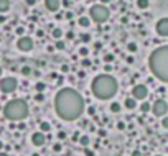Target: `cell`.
<instances>
[{
    "instance_id": "6da1fadb",
    "label": "cell",
    "mask_w": 168,
    "mask_h": 156,
    "mask_svg": "<svg viewBox=\"0 0 168 156\" xmlns=\"http://www.w3.org/2000/svg\"><path fill=\"white\" fill-rule=\"evenodd\" d=\"M54 110L59 118L73 122L79 118L84 112V99L73 87H63L54 97Z\"/></svg>"
},
{
    "instance_id": "7a4b0ae2",
    "label": "cell",
    "mask_w": 168,
    "mask_h": 156,
    "mask_svg": "<svg viewBox=\"0 0 168 156\" xmlns=\"http://www.w3.org/2000/svg\"><path fill=\"white\" fill-rule=\"evenodd\" d=\"M119 89V82L114 76H111L109 72L106 74H99L94 77L92 85H91V90L92 94L101 100H109L117 94Z\"/></svg>"
},
{
    "instance_id": "3957f363",
    "label": "cell",
    "mask_w": 168,
    "mask_h": 156,
    "mask_svg": "<svg viewBox=\"0 0 168 156\" xmlns=\"http://www.w3.org/2000/svg\"><path fill=\"white\" fill-rule=\"evenodd\" d=\"M148 66H150L152 74L161 82L168 81V46H160L152 51L148 58Z\"/></svg>"
},
{
    "instance_id": "277c9868",
    "label": "cell",
    "mask_w": 168,
    "mask_h": 156,
    "mask_svg": "<svg viewBox=\"0 0 168 156\" xmlns=\"http://www.w3.org/2000/svg\"><path fill=\"white\" fill-rule=\"evenodd\" d=\"M30 107L23 99H13L5 104L4 107V117L10 122H22L28 117Z\"/></svg>"
},
{
    "instance_id": "5b68a950",
    "label": "cell",
    "mask_w": 168,
    "mask_h": 156,
    "mask_svg": "<svg viewBox=\"0 0 168 156\" xmlns=\"http://www.w3.org/2000/svg\"><path fill=\"white\" fill-rule=\"evenodd\" d=\"M109 17H111V12L106 5L102 4H97V5H92L89 8V18L96 23H104V21H107Z\"/></svg>"
},
{
    "instance_id": "8992f818",
    "label": "cell",
    "mask_w": 168,
    "mask_h": 156,
    "mask_svg": "<svg viewBox=\"0 0 168 156\" xmlns=\"http://www.w3.org/2000/svg\"><path fill=\"white\" fill-rule=\"evenodd\" d=\"M150 112H153L155 117H165L168 112V102L165 99H157L150 107Z\"/></svg>"
},
{
    "instance_id": "52a82bcc",
    "label": "cell",
    "mask_w": 168,
    "mask_h": 156,
    "mask_svg": "<svg viewBox=\"0 0 168 156\" xmlns=\"http://www.w3.org/2000/svg\"><path fill=\"white\" fill-rule=\"evenodd\" d=\"M18 87V82L15 77H12V76H8V77H4L2 81H0V90H2V94H12L15 92Z\"/></svg>"
},
{
    "instance_id": "ba28073f",
    "label": "cell",
    "mask_w": 168,
    "mask_h": 156,
    "mask_svg": "<svg viewBox=\"0 0 168 156\" xmlns=\"http://www.w3.org/2000/svg\"><path fill=\"white\" fill-rule=\"evenodd\" d=\"M132 97L135 100H145L148 97V87L147 84H137L132 87Z\"/></svg>"
},
{
    "instance_id": "9c48e42d",
    "label": "cell",
    "mask_w": 168,
    "mask_h": 156,
    "mask_svg": "<svg viewBox=\"0 0 168 156\" xmlns=\"http://www.w3.org/2000/svg\"><path fill=\"white\" fill-rule=\"evenodd\" d=\"M17 48L20 51H23V53H26V51H32L33 50V39L30 38V36H20L17 41Z\"/></svg>"
},
{
    "instance_id": "30bf717a",
    "label": "cell",
    "mask_w": 168,
    "mask_h": 156,
    "mask_svg": "<svg viewBox=\"0 0 168 156\" xmlns=\"http://www.w3.org/2000/svg\"><path fill=\"white\" fill-rule=\"evenodd\" d=\"M155 30L160 36H168V18H160L157 21V25H155Z\"/></svg>"
},
{
    "instance_id": "8fae6325",
    "label": "cell",
    "mask_w": 168,
    "mask_h": 156,
    "mask_svg": "<svg viewBox=\"0 0 168 156\" xmlns=\"http://www.w3.org/2000/svg\"><path fill=\"white\" fill-rule=\"evenodd\" d=\"M45 141H46V136H45L43 131H35L32 135V143L35 146H43Z\"/></svg>"
},
{
    "instance_id": "7c38bea8",
    "label": "cell",
    "mask_w": 168,
    "mask_h": 156,
    "mask_svg": "<svg viewBox=\"0 0 168 156\" xmlns=\"http://www.w3.org/2000/svg\"><path fill=\"white\" fill-rule=\"evenodd\" d=\"M45 7L50 12H58L61 7V0H45Z\"/></svg>"
},
{
    "instance_id": "4fadbf2b",
    "label": "cell",
    "mask_w": 168,
    "mask_h": 156,
    "mask_svg": "<svg viewBox=\"0 0 168 156\" xmlns=\"http://www.w3.org/2000/svg\"><path fill=\"white\" fill-rule=\"evenodd\" d=\"M124 107L127 110H134L137 107V100L134 99V97H127V99H125V102H124Z\"/></svg>"
},
{
    "instance_id": "5bb4252c",
    "label": "cell",
    "mask_w": 168,
    "mask_h": 156,
    "mask_svg": "<svg viewBox=\"0 0 168 156\" xmlns=\"http://www.w3.org/2000/svg\"><path fill=\"white\" fill-rule=\"evenodd\" d=\"M78 23H79V26H82V28H87V26L91 25V18L89 17H79Z\"/></svg>"
},
{
    "instance_id": "9a60e30c",
    "label": "cell",
    "mask_w": 168,
    "mask_h": 156,
    "mask_svg": "<svg viewBox=\"0 0 168 156\" xmlns=\"http://www.w3.org/2000/svg\"><path fill=\"white\" fill-rule=\"evenodd\" d=\"M150 107H152V104H150V102L143 100L142 105H140V112H142V114H148V112H150Z\"/></svg>"
},
{
    "instance_id": "2e32d148",
    "label": "cell",
    "mask_w": 168,
    "mask_h": 156,
    "mask_svg": "<svg viewBox=\"0 0 168 156\" xmlns=\"http://www.w3.org/2000/svg\"><path fill=\"white\" fill-rule=\"evenodd\" d=\"M10 8V0H0V13H4Z\"/></svg>"
},
{
    "instance_id": "e0dca14e",
    "label": "cell",
    "mask_w": 168,
    "mask_h": 156,
    "mask_svg": "<svg viewBox=\"0 0 168 156\" xmlns=\"http://www.w3.org/2000/svg\"><path fill=\"white\" fill-rule=\"evenodd\" d=\"M148 5H150V2H148V0H137V7H139L140 10L148 8Z\"/></svg>"
},
{
    "instance_id": "ac0fdd59",
    "label": "cell",
    "mask_w": 168,
    "mask_h": 156,
    "mask_svg": "<svg viewBox=\"0 0 168 156\" xmlns=\"http://www.w3.org/2000/svg\"><path fill=\"white\" fill-rule=\"evenodd\" d=\"M120 110H122V105H120L119 102H112V104H111V112H114V114H119Z\"/></svg>"
},
{
    "instance_id": "d6986e66",
    "label": "cell",
    "mask_w": 168,
    "mask_h": 156,
    "mask_svg": "<svg viewBox=\"0 0 168 156\" xmlns=\"http://www.w3.org/2000/svg\"><path fill=\"white\" fill-rule=\"evenodd\" d=\"M51 130V123L50 122H41L40 125V131H50Z\"/></svg>"
},
{
    "instance_id": "ffe728a7",
    "label": "cell",
    "mask_w": 168,
    "mask_h": 156,
    "mask_svg": "<svg viewBox=\"0 0 168 156\" xmlns=\"http://www.w3.org/2000/svg\"><path fill=\"white\" fill-rule=\"evenodd\" d=\"M79 143H81L84 148H87L89 146V136L87 135H84V136H79Z\"/></svg>"
},
{
    "instance_id": "44dd1931",
    "label": "cell",
    "mask_w": 168,
    "mask_h": 156,
    "mask_svg": "<svg viewBox=\"0 0 168 156\" xmlns=\"http://www.w3.org/2000/svg\"><path fill=\"white\" fill-rule=\"evenodd\" d=\"M51 35H53V38L59 39L61 36H63V31H61V28H53V31H51Z\"/></svg>"
},
{
    "instance_id": "7402d4cb",
    "label": "cell",
    "mask_w": 168,
    "mask_h": 156,
    "mask_svg": "<svg viewBox=\"0 0 168 156\" xmlns=\"http://www.w3.org/2000/svg\"><path fill=\"white\" fill-rule=\"evenodd\" d=\"M66 48V44H65V41L63 39H56V44H54V50H65Z\"/></svg>"
},
{
    "instance_id": "603a6c76",
    "label": "cell",
    "mask_w": 168,
    "mask_h": 156,
    "mask_svg": "<svg viewBox=\"0 0 168 156\" xmlns=\"http://www.w3.org/2000/svg\"><path fill=\"white\" fill-rule=\"evenodd\" d=\"M45 89H46L45 82H36V85H35V90H36V92H43Z\"/></svg>"
},
{
    "instance_id": "cb8c5ba5",
    "label": "cell",
    "mask_w": 168,
    "mask_h": 156,
    "mask_svg": "<svg viewBox=\"0 0 168 156\" xmlns=\"http://www.w3.org/2000/svg\"><path fill=\"white\" fill-rule=\"evenodd\" d=\"M114 54H112V53H107V54H106V56H104V61H106V63H107V64H111L112 63V61H114Z\"/></svg>"
},
{
    "instance_id": "d4e9b609",
    "label": "cell",
    "mask_w": 168,
    "mask_h": 156,
    "mask_svg": "<svg viewBox=\"0 0 168 156\" xmlns=\"http://www.w3.org/2000/svg\"><path fill=\"white\" fill-rule=\"evenodd\" d=\"M22 74L23 76H30L32 74V68H30V66H23L22 68Z\"/></svg>"
},
{
    "instance_id": "484cf974",
    "label": "cell",
    "mask_w": 168,
    "mask_h": 156,
    "mask_svg": "<svg viewBox=\"0 0 168 156\" xmlns=\"http://www.w3.org/2000/svg\"><path fill=\"white\" fill-rule=\"evenodd\" d=\"M127 51L135 53V51H137V44H135V43H129V44H127Z\"/></svg>"
},
{
    "instance_id": "4316f807",
    "label": "cell",
    "mask_w": 168,
    "mask_h": 156,
    "mask_svg": "<svg viewBox=\"0 0 168 156\" xmlns=\"http://www.w3.org/2000/svg\"><path fill=\"white\" fill-rule=\"evenodd\" d=\"M81 66H82V68H89V66H92V63H91V59L84 58V59H82V63H81Z\"/></svg>"
},
{
    "instance_id": "83f0119b",
    "label": "cell",
    "mask_w": 168,
    "mask_h": 156,
    "mask_svg": "<svg viewBox=\"0 0 168 156\" xmlns=\"http://www.w3.org/2000/svg\"><path fill=\"white\" fill-rule=\"evenodd\" d=\"M79 54H81L82 58H87L89 56V50H87V48H81V50H79Z\"/></svg>"
},
{
    "instance_id": "f1b7e54d",
    "label": "cell",
    "mask_w": 168,
    "mask_h": 156,
    "mask_svg": "<svg viewBox=\"0 0 168 156\" xmlns=\"http://www.w3.org/2000/svg\"><path fill=\"white\" fill-rule=\"evenodd\" d=\"M15 31H17L18 36H23V35H25V26H17V30H15Z\"/></svg>"
},
{
    "instance_id": "f546056e",
    "label": "cell",
    "mask_w": 168,
    "mask_h": 156,
    "mask_svg": "<svg viewBox=\"0 0 168 156\" xmlns=\"http://www.w3.org/2000/svg\"><path fill=\"white\" fill-rule=\"evenodd\" d=\"M71 71V68H69L68 64H63V66H61V72H63V74H66V72H69Z\"/></svg>"
},
{
    "instance_id": "4dcf8cb0",
    "label": "cell",
    "mask_w": 168,
    "mask_h": 156,
    "mask_svg": "<svg viewBox=\"0 0 168 156\" xmlns=\"http://www.w3.org/2000/svg\"><path fill=\"white\" fill-rule=\"evenodd\" d=\"M81 41L82 43H89L91 41V35H81Z\"/></svg>"
},
{
    "instance_id": "1f68e13d",
    "label": "cell",
    "mask_w": 168,
    "mask_h": 156,
    "mask_svg": "<svg viewBox=\"0 0 168 156\" xmlns=\"http://www.w3.org/2000/svg\"><path fill=\"white\" fill-rule=\"evenodd\" d=\"M61 149H63V146H61L59 143H56V145H53V151H54V153H59Z\"/></svg>"
},
{
    "instance_id": "d6a6232c",
    "label": "cell",
    "mask_w": 168,
    "mask_h": 156,
    "mask_svg": "<svg viewBox=\"0 0 168 156\" xmlns=\"http://www.w3.org/2000/svg\"><path fill=\"white\" fill-rule=\"evenodd\" d=\"M161 127H163L165 130H167V128H168V117H165L163 120H161Z\"/></svg>"
},
{
    "instance_id": "836d02e7",
    "label": "cell",
    "mask_w": 168,
    "mask_h": 156,
    "mask_svg": "<svg viewBox=\"0 0 168 156\" xmlns=\"http://www.w3.org/2000/svg\"><path fill=\"white\" fill-rule=\"evenodd\" d=\"M35 99H36V100H38V102H41V100H43V99H45V97H43V94H41V92H36V95H35Z\"/></svg>"
},
{
    "instance_id": "e575fe53",
    "label": "cell",
    "mask_w": 168,
    "mask_h": 156,
    "mask_svg": "<svg viewBox=\"0 0 168 156\" xmlns=\"http://www.w3.org/2000/svg\"><path fill=\"white\" fill-rule=\"evenodd\" d=\"M58 138H59V140H65L66 138V131H59V133H58Z\"/></svg>"
},
{
    "instance_id": "d590c367",
    "label": "cell",
    "mask_w": 168,
    "mask_h": 156,
    "mask_svg": "<svg viewBox=\"0 0 168 156\" xmlns=\"http://www.w3.org/2000/svg\"><path fill=\"white\" fill-rule=\"evenodd\" d=\"M26 5H28V7H35V5H36V0H26Z\"/></svg>"
},
{
    "instance_id": "8d00e7d4",
    "label": "cell",
    "mask_w": 168,
    "mask_h": 156,
    "mask_svg": "<svg viewBox=\"0 0 168 156\" xmlns=\"http://www.w3.org/2000/svg\"><path fill=\"white\" fill-rule=\"evenodd\" d=\"M79 136H81V133H79V131H74V135H73V140H74V141H78Z\"/></svg>"
},
{
    "instance_id": "74e56055",
    "label": "cell",
    "mask_w": 168,
    "mask_h": 156,
    "mask_svg": "<svg viewBox=\"0 0 168 156\" xmlns=\"http://www.w3.org/2000/svg\"><path fill=\"white\" fill-rule=\"evenodd\" d=\"M104 71H106V72H111L112 71V66H111V64H106V66H104Z\"/></svg>"
},
{
    "instance_id": "f35d334b",
    "label": "cell",
    "mask_w": 168,
    "mask_h": 156,
    "mask_svg": "<svg viewBox=\"0 0 168 156\" xmlns=\"http://www.w3.org/2000/svg\"><path fill=\"white\" fill-rule=\"evenodd\" d=\"M84 155H86V156H94V151H92V149H86Z\"/></svg>"
},
{
    "instance_id": "ab89813d",
    "label": "cell",
    "mask_w": 168,
    "mask_h": 156,
    "mask_svg": "<svg viewBox=\"0 0 168 156\" xmlns=\"http://www.w3.org/2000/svg\"><path fill=\"white\" fill-rule=\"evenodd\" d=\"M94 112H96V109H94L92 105L89 107V109H87V114H91V115H94Z\"/></svg>"
},
{
    "instance_id": "60d3db41",
    "label": "cell",
    "mask_w": 168,
    "mask_h": 156,
    "mask_svg": "<svg viewBox=\"0 0 168 156\" xmlns=\"http://www.w3.org/2000/svg\"><path fill=\"white\" fill-rule=\"evenodd\" d=\"M63 5L65 7H71V0H63Z\"/></svg>"
},
{
    "instance_id": "b9f144b4",
    "label": "cell",
    "mask_w": 168,
    "mask_h": 156,
    "mask_svg": "<svg viewBox=\"0 0 168 156\" xmlns=\"http://www.w3.org/2000/svg\"><path fill=\"white\" fill-rule=\"evenodd\" d=\"M117 128H119V130H124V128H125V125L122 123V122H119V123H117Z\"/></svg>"
},
{
    "instance_id": "7bdbcfd3",
    "label": "cell",
    "mask_w": 168,
    "mask_h": 156,
    "mask_svg": "<svg viewBox=\"0 0 168 156\" xmlns=\"http://www.w3.org/2000/svg\"><path fill=\"white\" fill-rule=\"evenodd\" d=\"M107 133H106V130H99V136H106Z\"/></svg>"
},
{
    "instance_id": "ee69618b",
    "label": "cell",
    "mask_w": 168,
    "mask_h": 156,
    "mask_svg": "<svg viewBox=\"0 0 168 156\" xmlns=\"http://www.w3.org/2000/svg\"><path fill=\"white\" fill-rule=\"evenodd\" d=\"M127 63L132 64V63H134V58H132V56H127Z\"/></svg>"
},
{
    "instance_id": "f6af8a7d",
    "label": "cell",
    "mask_w": 168,
    "mask_h": 156,
    "mask_svg": "<svg viewBox=\"0 0 168 156\" xmlns=\"http://www.w3.org/2000/svg\"><path fill=\"white\" fill-rule=\"evenodd\" d=\"M63 81H65V77H63V76H61V77L58 79V85H61V84H63Z\"/></svg>"
},
{
    "instance_id": "bcb514c9",
    "label": "cell",
    "mask_w": 168,
    "mask_h": 156,
    "mask_svg": "<svg viewBox=\"0 0 168 156\" xmlns=\"http://www.w3.org/2000/svg\"><path fill=\"white\" fill-rule=\"evenodd\" d=\"M66 18H68V20H71V18H73V13H71V12H68V13H66Z\"/></svg>"
},
{
    "instance_id": "7dc6e473",
    "label": "cell",
    "mask_w": 168,
    "mask_h": 156,
    "mask_svg": "<svg viewBox=\"0 0 168 156\" xmlns=\"http://www.w3.org/2000/svg\"><path fill=\"white\" fill-rule=\"evenodd\" d=\"M132 156H142V153H140V151H134Z\"/></svg>"
},
{
    "instance_id": "c3c4849f",
    "label": "cell",
    "mask_w": 168,
    "mask_h": 156,
    "mask_svg": "<svg viewBox=\"0 0 168 156\" xmlns=\"http://www.w3.org/2000/svg\"><path fill=\"white\" fill-rule=\"evenodd\" d=\"M109 2H111V0H101V4H102V5H107Z\"/></svg>"
},
{
    "instance_id": "681fc988",
    "label": "cell",
    "mask_w": 168,
    "mask_h": 156,
    "mask_svg": "<svg viewBox=\"0 0 168 156\" xmlns=\"http://www.w3.org/2000/svg\"><path fill=\"white\" fill-rule=\"evenodd\" d=\"M0 156H10L8 153H5V151H0Z\"/></svg>"
},
{
    "instance_id": "f907efd6",
    "label": "cell",
    "mask_w": 168,
    "mask_h": 156,
    "mask_svg": "<svg viewBox=\"0 0 168 156\" xmlns=\"http://www.w3.org/2000/svg\"><path fill=\"white\" fill-rule=\"evenodd\" d=\"M4 146H5V145H4V141H0V151L4 149Z\"/></svg>"
},
{
    "instance_id": "816d5d0a",
    "label": "cell",
    "mask_w": 168,
    "mask_h": 156,
    "mask_svg": "<svg viewBox=\"0 0 168 156\" xmlns=\"http://www.w3.org/2000/svg\"><path fill=\"white\" fill-rule=\"evenodd\" d=\"M4 21H5V18H4V17H0V23H4Z\"/></svg>"
},
{
    "instance_id": "f5cc1de1",
    "label": "cell",
    "mask_w": 168,
    "mask_h": 156,
    "mask_svg": "<svg viewBox=\"0 0 168 156\" xmlns=\"http://www.w3.org/2000/svg\"><path fill=\"white\" fill-rule=\"evenodd\" d=\"M2 72H4V69H2V66H0V77H2Z\"/></svg>"
},
{
    "instance_id": "db71d44e",
    "label": "cell",
    "mask_w": 168,
    "mask_h": 156,
    "mask_svg": "<svg viewBox=\"0 0 168 156\" xmlns=\"http://www.w3.org/2000/svg\"><path fill=\"white\" fill-rule=\"evenodd\" d=\"M32 156H41V155H38V153H33V155Z\"/></svg>"
},
{
    "instance_id": "11a10c76",
    "label": "cell",
    "mask_w": 168,
    "mask_h": 156,
    "mask_svg": "<svg viewBox=\"0 0 168 156\" xmlns=\"http://www.w3.org/2000/svg\"><path fill=\"white\" fill-rule=\"evenodd\" d=\"M158 156H161V155H158Z\"/></svg>"
}]
</instances>
